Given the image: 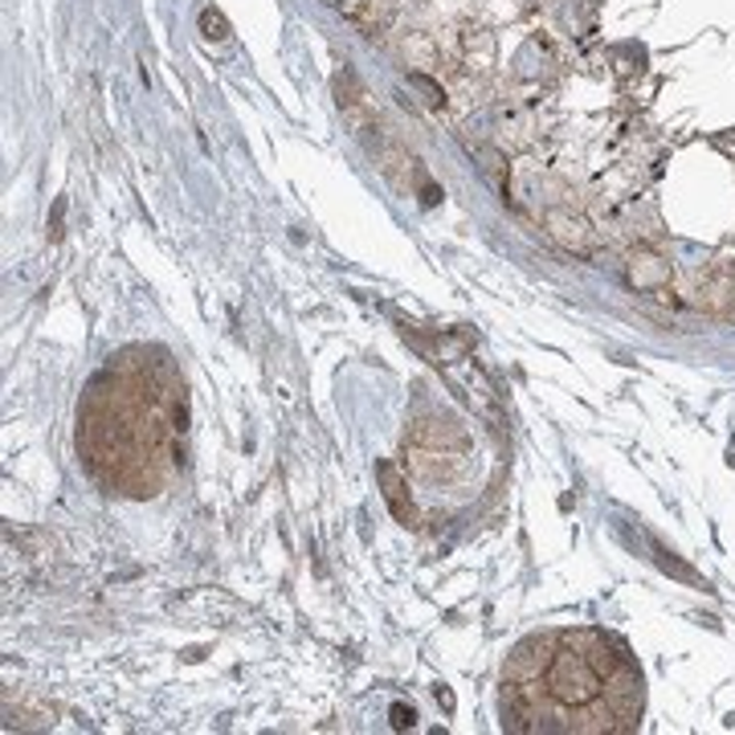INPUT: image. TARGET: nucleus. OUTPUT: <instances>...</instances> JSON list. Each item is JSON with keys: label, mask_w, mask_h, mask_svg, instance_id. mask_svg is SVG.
<instances>
[{"label": "nucleus", "mask_w": 735, "mask_h": 735, "mask_svg": "<svg viewBox=\"0 0 735 735\" xmlns=\"http://www.w3.org/2000/svg\"><path fill=\"white\" fill-rule=\"evenodd\" d=\"M732 315H735V298H732Z\"/></svg>", "instance_id": "6e6552de"}, {"label": "nucleus", "mask_w": 735, "mask_h": 735, "mask_svg": "<svg viewBox=\"0 0 735 735\" xmlns=\"http://www.w3.org/2000/svg\"><path fill=\"white\" fill-rule=\"evenodd\" d=\"M637 715L642 674L593 630L528 637L503 671L511 732H633Z\"/></svg>", "instance_id": "f257e3e1"}, {"label": "nucleus", "mask_w": 735, "mask_h": 735, "mask_svg": "<svg viewBox=\"0 0 735 735\" xmlns=\"http://www.w3.org/2000/svg\"><path fill=\"white\" fill-rule=\"evenodd\" d=\"M625 278H630V286L645 290V295H659V290L671 286L674 270L666 258L650 254V249H637V254H630V262H625Z\"/></svg>", "instance_id": "7ed1b4c3"}, {"label": "nucleus", "mask_w": 735, "mask_h": 735, "mask_svg": "<svg viewBox=\"0 0 735 735\" xmlns=\"http://www.w3.org/2000/svg\"><path fill=\"white\" fill-rule=\"evenodd\" d=\"M392 723H397V727H409V723H414V711H405V707H392Z\"/></svg>", "instance_id": "0eeeda50"}, {"label": "nucleus", "mask_w": 735, "mask_h": 735, "mask_svg": "<svg viewBox=\"0 0 735 735\" xmlns=\"http://www.w3.org/2000/svg\"><path fill=\"white\" fill-rule=\"evenodd\" d=\"M201 33H205L208 41H225L229 38V25H225V17H221L217 9H201Z\"/></svg>", "instance_id": "423d86ee"}, {"label": "nucleus", "mask_w": 735, "mask_h": 735, "mask_svg": "<svg viewBox=\"0 0 735 735\" xmlns=\"http://www.w3.org/2000/svg\"><path fill=\"white\" fill-rule=\"evenodd\" d=\"M119 356L78 414V450L119 494H155L176 458V380L169 364Z\"/></svg>", "instance_id": "f03ea898"}, {"label": "nucleus", "mask_w": 735, "mask_h": 735, "mask_svg": "<svg viewBox=\"0 0 735 735\" xmlns=\"http://www.w3.org/2000/svg\"><path fill=\"white\" fill-rule=\"evenodd\" d=\"M548 229L568 245V249H576V254H589V225L581 217H568V213H552L548 217Z\"/></svg>", "instance_id": "39448f33"}, {"label": "nucleus", "mask_w": 735, "mask_h": 735, "mask_svg": "<svg viewBox=\"0 0 735 735\" xmlns=\"http://www.w3.org/2000/svg\"><path fill=\"white\" fill-rule=\"evenodd\" d=\"M376 474H380V487H385V503L392 507V515H397L400 523H409V528H414L417 511H414V503H405V482H400V470L392 462H380V466H376Z\"/></svg>", "instance_id": "20e7f679"}]
</instances>
